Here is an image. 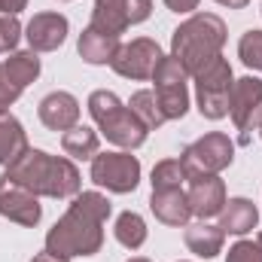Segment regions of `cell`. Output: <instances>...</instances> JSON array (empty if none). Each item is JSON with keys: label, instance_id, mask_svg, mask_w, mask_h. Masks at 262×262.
<instances>
[{"label": "cell", "instance_id": "1", "mask_svg": "<svg viewBox=\"0 0 262 262\" xmlns=\"http://www.w3.org/2000/svg\"><path fill=\"white\" fill-rule=\"evenodd\" d=\"M113 204L101 192H79L67 204L64 216L49 229L46 250L55 256H95L104 247V223Z\"/></svg>", "mask_w": 262, "mask_h": 262}, {"label": "cell", "instance_id": "2", "mask_svg": "<svg viewBox=\"0 0 262 262\" xmlns=\"http://www.w3.org/2000/svg\"><path fill=\"white\" fill-rule=\"evenodd\" d=\"M9 180H15L18 186L31 189L34 195L46 198H73L82 189V177L79 168L64 159V156H52L46 149H25V156H18L6 171Z\"/></svg>", "mask_w": 262, "mask_h": 262}, {"label": "cell", "instance_id": "3", "mask_svg": "<svg viewBox=\"0 0 262 262\" xmlns=\"http://www.w3.org/2000/svg\"><path fill=\"white\" fill-rule=\"evenodd\" d=\"M226 21L213 12H195L189 15L174 34H171V55L180 61V67L195 76L204 64L223 55L226 46Z\"/></svg>", "mask_w": 262, "mask_h": 262}, {"label": "cell", "instance_id": "4", "mask_svg": "<svg viewBox=\"0 0 262 262\" xmlns=\"http://www.w3.org/2000/svg\"><path fill=\"white\" fill-rule=\"evenodd\" d=\"M89 113H92L98 131H101L110 143H116V146H122V149H128V152L137 149V146H143V140H146V134H149V128L131 113L128 104L119 101L116 92H107V89L92 92V95H89Z\"/></svg>", "mask_w": 262, "mask_h": 262}, {"label": "cell", "instance_id": "5", "mask_svg": "<svg viewBox=\"0 0 262 262\" xmlns=\"http://www.w3.org/2000/svg\"><path fill=\"white\" fill-rule=\"evenodd\" d=\"M195 101H198V113L204 119H223L229 116V101H232V89H235V73L232 64L220 55L210 64H204L195 76Z\"/></svg>", "mask_w": 262, "mask_h": 262}, {"label": "cell", "instance_id": "6", "mask_svg": "<svg viewBox=\"0 0 262 262\" xmlns=\"http://www.w3.org/2000/svg\"><path fill=\"white\" fill-rule=\"evenodd\" d=\"M183 162V171L186 177H210V174H220L226 171L232 162H235V143L229 140V134L223 131H210L204 137H198L195 143H189L180 156Z\"/></svg>", "mask_w": 262, "mask_h": 262}, {"label": "cell", "instance_id": "7", "mask_svg": "<svg viewBox=\"0 0 262 262\" xmlns=\"http://www.w3.org/2000/svg\"><path fill=\"white\" fill-rule=\"evenodd\" d=\"M92 180L98 186H104L107 192H116V195L134 192L137 183H140V162H137V156H131L128 149L98 152L92 159Z\"/></svg>", "mask_w": 262, "mask_h": 262}, {"label": "cell", "instance_id": "8", "mask_svg": "<svg viewBox=\"0 0 262 262\" xmlns=\"http://www.w3.org/2000/svg\"><path fill=\"white\" fill-rule=\"evenodd\" d=\"M186 79H189V73L180 67V61L174 55H165L159 61L156 73H152V82H156V98H159L165 119H183L186 116V110H189Z\"/></svg>", "mask_w": 262, "mask_h": 262}, {"label": "cell", "instance_id": "9", "mask_svg": "<svg viewBox=\"0 0 262 262\" xmlns=\"http://www.w3.org/2000/svg\"><path fill=\"white\" fill-rule=\"evenodd\" d=\"M229 116L235 128L241 131V143L250 140V134L262 128V79L259 76H241L235 79L232 101H229Z\"/></svg>", "mask_w": 262, "mask_h": 262}, {"label": "cell", "instance_id": "10", "mask_svg": "<svg viewBox=\"0 0 262 262\" xmlns=\"http://www.w3.org/2000/svg\"><path fill=\"white\" fill-rule=\"evenodd\" d=\"M37 76H40V55L34 49L12 52L9 58H3L0 61V110L12 107Z\"/></svg>", "mask_w": 262, "mask_h": 262}, {"label": "cell", "instance_id": "11", "mask_svg": "<svg viewBox=\"0 0 262 262\" xmlns=\"http://www.w3.org/2000/svg\"><path fill=\"white\" fill-rule=\"evenodd\" d=\"M149 12H152V0H95L89 25L104 28L110 34H125L131 25L146 21Z\"/></svg>", "mask_w": 262, "mask_h": 262}, {"label": "cell", "instance_id": "12", "mask_svg": "<svg viewBox=\"0 0 262 262\" xmlns=\"http://www.w3.org/2000/svg\"><path fill=\"white\" fill-rule=\"evenodd\" d=\"M162 58H165V55H162V49H159L156 40L137 37V40L119 46V52H116V58L110 61V67H113L119 76H125V79H152V73H156V67H159Z\"/></svg>", "mask_w": 262, "mask_h": 262}, {"label": "cell", "instance_id": "13", "mask_svg": "<svg viewBox=\"0 0 262 262\" xmlns=\"http://www.w3.org/2000/svg\"><path fill=\"white\" fill-rule=\"evenodd\" d=\"M0 216H6L9 223L34 229L40 223V216H43V207H40V201L31 189L18 186L15 180H9L3 174L0 177Z\"/></svg>", "mask_w": 262, "mask_h": 262}, {"label": "cell", "instance_id": "14", "mask_svg": "<svg viewBox=\"0 0 262 262\" xmlns=\"http://www.w3.org/2000/svg\"><path fill=\"white\" fill-rule=\"evenodd\" d=\"M67 28L70 25H67V18L61 12H37L25 28L28 46L34 52H55L58 46H64Z\"/></svg>", "mask_w": 262, "mask_h": 262}, {"label": "cell", "instance_id": "15", "mask_svg": "<svg viewBox=\"0 0 262 262\" xmlns=\"http://www.w3.org/2000/svg\"><path fill=\"white\" fill-rule=\"evenodd\" d=\"M189 210L198 220H210V216H220L223 204H226V183L220 180V174H210V177H192L189 180Z\"/></svg>", "mask_w": 262, "mask_h": 262}, {"label": "cell", "instance_id": "16", "mask_svg": "<svg viewBox=\"0 0 262 262\" xmlns=\"http://www.w3.org/2000/svg\"><path fill=\"white\" fill-rule=\"evenodd\" d=\"M40 122L49 131H70L73 125H79V101L70 92H49L40 107H37Z\"/></svg>", "mask_w": 262, "mask_h": 262}, {"label": "cell", "instance_id": "17", "mask_svg": "<svg viewBox=\"0 0 262 262\" xmlns=\"http://www.w3.org/2000/svg\"><path fill=\"white\" fill-rule=\"evenodd\" d=\"M149 210L156 213L159 223L165 226H186L192 210H189V198L183 192V186H171V189H152L149 195Z\"/></svg>", "mask_w": 262, "mask_h": 262}, {"label": "cell", "instance_id": "18", "mask_svg": "<svg viewBox=\"0 0 262 262\" xmlns=\"http://www.w3.org/2000/svg\"><path fill=\"white\" fill-rule=\"evenodd\" d=\"M119 46H122L119 34H110V31L95 28V25H89L79 34V43H76V49H79V55H82L85 64H110L116 58Z\"/></svg>", "mask_w": 262, "mask_h": 262}, {"label": "cell", "instance_id": "19", "mask_svg": "<svg viewBox=\"0 0 262 262\" xmlns=\"http://www.w3.org/2000/svg\"><path fill=\"white\" fill-rule=\"evenodd\" d=\"M183 241L186 247L201 256V259H213L216 253H223V241H226V232L207 220H198V223H186V232H183Z\"/></svg>", "mask_w": 262, "mask_h": 262}, {"label": "cell", "instance_id": "20", "mask_svg": "<svg viewBox=\"0 0 262 262\" xmlns=\"http://www.w3.org/2000/svg\"><path fill=\"white\" fill-rule=\"evenodd\" d=\"M259 223V210L250 198H229L220 210V229L226 235H247Z\"/></svg>", "mask_w": 262, "mask_h": 262}, {"label": "cell", "instance_id": "21", "mask_svg": "<svg viewBox=\"0 0 262 262\" xmlns=\"http://www.w3.org/2000/svg\"><path fill=\"white\" fill-rule=\"evenodd\" d=\"M25 149H28V134L21 122L12 113L0 110V165L9 168L18 156H25Z\"/></svg>", "mask_w": 262, "mask_h": 262}, {"label": "cell", "instance_id": "22", "mask_svg": "<svg viewBox=\"0 0 262 262\" xmlns=\"http://www.w3.org/2000/svg\"><path fill=\"white\" fill-rule=\"evenodd\" d=\"M98 146H101V137H98V131H92L89 125H73L70 131L61 134V149H64V156L70 159H95L98 156Z\"/></svg>", "mask_w": 262, "mask_h": 262}, {"label": "cell", "instance_id": "23", "mask_svg": "<svg viewBox=\"0 0 262 262\" xmlns=\"http://www.w3.org/2000/svg\"><path fill=\"white\" fill-rule=\"evenodd\" d=\"M113 235H116V241H119L122 247H128V250H140V247L146 244V223H143L140 213L125 210V213L116 216Z\"/></svg>", "mask_w": 262, "mask_h": 262}, {"label": "cell", "instance_id": "24", "mask_svg": "<svg viewBox=\"0 0 262 262\" xmlns=\"http://www.w3.org/2000/svg\"><path fill=\"white\" fill-rule=\"evenodd\" d=\"M128 110L146 125V128H159V125H165L168 119H165V113H162V107H159V98H156V92H149V89H140V92H134L128 101Z\"/></svg>", "mask_w": 262, "mask_h": 262}, {"label": "cell", "instance_id": "25", "mask_svg": "<svg viewBox=\"0 0 262 262\" xmlns=\"http://www.w3.org/2000/svg\"><path fill=\"white\" fill-rule=\"evenodd\" d=\"M183 180H189L183 171V162L180 159H162V162H156L149 183H152V189H171V186H183Z\"/></svg>", "mask_w": 262, "mask_h": 262}, {"label": "cell", "instance_id": "26", "mask_svg": "<svg viewBox=\"0 0 262 262\" xmlns=\"http://www.w3.org/2000/svg\"><path fill=\"white\" fill-rule=\"evenodd\" d=\"M238 58L250 70H262V31L259 28H250L241 34L238 40Z\"/></svg>", "mask_w": 262, "mask_h": 262}, {"label": "cell", "instance_id": "27", "mask_svg": "<svg viewBox=\"0 0 262 262\" xmlns=\"http://www.w3.org/2000/svg\"><path fill=\"white\" fill-rule=\"evenodd\" d=\"M21 40V25L15 15H0V52H15Z\"/></svg>", "mask_w": 262, "mask_h": 262}, {"label": "cell", "instance_id": "28", "mask_svg": "<svg viewBox=\"0 0 262 262\" xmlns=\"http://www.w3.org/2000/svg\"><path fill=\"white\" fill-rule=\"evenodd\" d=\"M226 262H262V247L253 241H238L229 247Z\"/></svg>", "mask_w": 262, "mask_h": 262}, {"label": "cell", "instance_id": "29", "mask_svg": "<svg viewBox=\"0 0 262 262\" xmlns=\"http://www.w3.org/2000/svg\"><path fill=\"white\" fill-rule=\"evenodd\" d=\"M198 3L201 0H165V6L171 12H192V9H198Z\"/></svg>", "mask_w": 262, "mask_h": 262}, {"label": "cell", "instance_id": "30", "mask_svg": "<svg viewBox=\"0 0 262 262\" xmlns=\"http://www.w3.org/2000/svg\"><path fill=\"white\" fill-rule=\"evenodd\" d=\"M28 6V0H0V15H18Z\"/></svg>", "mask_w": 262, "mask_h": 262}, {"label": "cell", "instance_id": "31", "mask_svg": "<svg viewBox=\"0 0 262 262\" xmlns=\"http://www.w3.org/2000/svg\"><path fill=\"white\" fill-rule=\"evenodd\" d=\"M31 262H70V259H64V256H55V253H49V250H43V253H37Z\"/></svg>", "mask_w": 262, "mask_h": 262}, {"label": "cell", "instance_id": "32", "mask_svg": "<svg viewBox=\"0 0 262 262\" xmlns=\"http://www.w3.org/2000/svg\"><path fill=\"white\" fill-rule=\"evenodd\" d=\"M216 3H220V6H229V9H244L250 0H216Z\"/></svg>", "mask_w": 262, "mask_h": 262}, {"label": "cell", "instance_id": "33", "mask_svg": "<svg viewBox=\"0 0 262 262\" xmlns=\"http://www.w3.org/2000/svg\"><path fill=\"white\" fill-rule=\"evenodd\" d=\"M128 262H152V259H146V256H131Z\"/></svg>", "mask_w": 262, "mask_h": 262}, {"label": "cell", "instance_id": "34", "mask_svg": "<svg viewBox=\"0 0 262 262\" xmlns=\"http://www.w3.org/2000/svg\"><path fill=\"white\" fill-rule=\"evenodd\" d=\"M256 244H259V247H262V232H259V238H256Z\"/></svg>", "mask_w": 262, "mask_h": 262}, {"label": "cell", "instance_id": "35", "mask_svg": "<svg viewBox=\"0 0 262 262\" xmlns=\"http://www.w3.org/2000/svg\"><path fill=\"white\" fill-rule=\"evenodd\" d=\"M259 134H262V128H259Z\"/></svg>", "mask_w": 262, "mask_h": 262}]
</instances>
